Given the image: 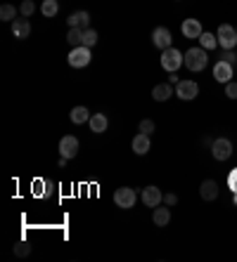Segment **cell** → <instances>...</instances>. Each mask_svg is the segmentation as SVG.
Wrapping results in <instances>:
<instances>
[{"label": "cell", "mask_w": 237, "mask_h": 262, "mask_svg": "<svg viewBox=\"0 0 237 262\" xmlns=\"http://www.w3.org/2000/svg\"><path fill=\"white\" fill-rule=\"evenodd\" d=\"M206 64H209V55H206L204 48H190L185 52V67L190 69V71H204Z\"/></svg>", "instance_id": "cell-1"}, {"label": "cell", "mask_w": 237, "mask_h": 262, "mask_svg": "<svg viewBox=\"0 0 237 262\" xmlns=\"http://www.w3.org/2000/svg\"><path fill=\"white\" fill-rule=\"evenodd\" d=\"M185 64V55H183L181 50H175V48H169V50H164L162 52V67L166 69L169 73H175L178 69Z\"/></svg>", "instance_id": "cell-2"}, {"label": "cell", "mask_w": 237, "mask_h": 262, "mask_svg": "<svg viewBox=\"0 0 237 262\" xmlns=\"http://www.w3.org/2000/svg\"><path fill=\"white\" fill-rule=\"evenodd\" d=\"M90 59H93V55H90V48H86V45L71 48V52H69V67H71V69L88 67V64H90Z\"/></svg>", "instance_id": "cell-3"}, {"label": "cell", "mask_w": 237, "mask_h": 262, "mask_svg": "<svg viewBox=\"0 0 237 262\" xmlns=\"http://www.w3.org/2000/svg\"><path fill=\"white\" fill-rule=\"evenodd\" d=\"M135 201H137V194H135V189H131V187H121V189L114 191V203H116L118 208H124V210L133 208Z\"/></svg>", "instance_id": "cell-4"}, {"label": "cell", "mask_w": 237, "mask_h": 262, "mask_svg": "<svg viewBox=\"0 0 237 262\" xmlns=\"http://www.w3.org/2000/svg\"><path fill=\"white\" fill-rule=\"evenodd\" d=\"M216 36H219V45L223 50H232L237 45V29H232L230 24H221Z\"/></svg>", "instance_id": "cell-5"}, {"label": "cell", "mask_w": 237, "mask_h": 262, "mask_svg": "<svg viewBox=\"0 0 237 262\" xmlns=\"http://www.w3.org/2000/svg\"><path fill=\"white\" fill-rule=\"evenodd\" d=\"M211 154L216 161H228L232 156V142L225 140V137H219V140L211 142Z\"/></svg>", "instance_id": "cell-6"}, {"label": "cell", "mask_w": 237, "mask_h": 262, "mask_svg": "<svg viewBox=\"0 0 237 262\" xmlns=\"http://www.w3.org/2000/svg\"><path fill=\"white\" fill-rule=\"evenodd\" d=\"M175 95L183 99V102H190L200 95V85L194 83V80H181L178 85H175Z\"/></svg>", "instance_id": "cell-7"}, {"label": "cell", "mask_w": 237, "mask_h": 262, "mask_svg": "<svg viewBox=\"0 0 237 262\" xmlns=\"http://www.w3.org/2000/svg\"><path fill=\"white\" fill-rule=\"evenodd\" d=\"M171 40H173V38H171V31L166 29V26H156L154 33H152V43L164 52V50L171 48Z\"/></svg>", "instance_id": "cell-8"}, {"label": "cell", "mask_w": 237, "mask_h": 262, "mask_svg": "<svg viewBox=\"0 0 237 262\" xmlns=\"http://www.w3.org/2000/svg\"><path fill=\"white\" fill-rule=\"evenodd\" d=\"M232 73H235V67L228 64V61H216V67H213V78L219 80V83H230L232 80Z\"/></svg>", "instance_id": "cell-9"}, {"label": "cell", "mask_w": 237, "mask_h": 262, "mask_svg": "<svg viewBox=\"0 0 237 262\" xmlns=\"http://www.w3.org/2000/svg\"><path fill=\"white\" fill-rule=\"evenodd\" d=\"M60 154H62L64 159H74L76 154H78V140H76L74 135H67L60 140Z\"/></svg>", "instance_id": "cell-10"}, {"label": "cell", "mask_w": 237, "mask_h": 262, "mask_svg": "<svg viewBox=\"0 0 237 262\" xmlns=\"http://www.w3.org/2000/svg\"><path fill=\"white\" fill-rule=\"evenodd\" d=\"M140 199H143V203L147 208H156L164 201V194L159 191V187H145L143 194H140Z\"/></svg>", "instance_id": "cell-11"}, {"label": "cell", "mask_w": 237, "mask_h": 262, "mask_svg": "<svg viewBox=\"0 0 237 262\" xmlns=\"http://www.w3.org/2000/svg\"><path fill=\"white\" fill-rule=\"evenodd\" d=\"M200 194H202V199H204V201H216V199H219V194H221L219 182H216V180H204V182H202V187H200Z\"/></svg>", "instance_id": "cell-12"}, {"label": "cell", "mask_w": 237, "mask_h": 262, "mask_svg": "<svg viewBox=\"0 0 237 262\" xmlns=\"http://www.w3.org/2000/svg\"><path fill=\"white\" fill-rule=\"evenodd\" d=\"M69 29H90V14L86 10H78V12L69 14Z\"/></svg>", "instance_id": "cell-13"}, {"label": "cell", "mask_w": 237, "mask_h": 262, "mask_svg": "<svg viewBox=\"0 0 237 262\" xmlns=\"http://www.w3.org/2000/svg\"><path fill=\"white\" fill-rule=\"evenodd\" d=\"M204 31H202V24L200 19H185L183 21V36L190 38V40H194V38H200Z\"/></svg>", "instance_id": "cell-14"}, {"label": "cell", "mask_w": 237, "mask_h": 262, "mask_svg": "<svg viewBox=\"0 0 237 262\" xmlns=\"http://www.w3.org/2000/svg\"><path fill=\"white\" fill-rule=\"evenodd\" d=\"M133 151L137 154V156H145V154L150 151V146H152V142H150V135H145V133H137L135 137H133Z\"/></svg>", "instance_id": "cell-15"}, {"label": "cell", "mask_w": 237, "mask_h": 262, "mask_svg": "<svg viewBox=\"0 0 237 262\" xmlns=\"http://www.w3.org/2000/svg\"><path fill=\"white\" fill-rule=\"evenodd\" d=\"M29 33H31V24H29V19H14L12 21V36L17 38V40H24V38H29Z\"/></svg>", "instance_id": "cell-16"}, {"label": "cell", "mask_w": 237, "mask_h": 262, "mask_svg": "<svg viewBox=\"0 0 237 262\" xmlns=\"http://www.w3.org/2000/svg\"><path fill=\"white\" fill-rule=\"evenodd\" d=\"M90 130H93L95 135H100V133H105L107 128H109V121H107V116L105 114H93V116H90Z\"/></svg>", "instance_id": "cell-17"}, {"label": "cell", "mask_w": 237, "mask_h": 262, "mask_svg": "<svg viewBox=\"0 0 237 262\" xmlns=\"http://www.w3.org/2000/svg\"><path fill=\"white\" fill-rule=\"evenodd\" d=\"M175 92L173 88L169 85V83H162V85H154V90H152V97L156 99V102H166V99H171Z\"/></svg>", "instance_id": "cell-18"}, {"label": "cell", "mask_w": 237, "mask_h": 262, "mask_svg": "<svg viewBox=\"0 0 237 262\" xmlns=\"http://www.w3.org/2000/svg\"><path fill=\"white\" fill-rule=\"evenodd\" d=\"M69 116H71V123H76V125H83V123L90 121V111H88L86 106H74Z\"/></svg>", "instance_id": "cell-19"}, {"label": "cell", "mask_w": 237, "mask_h": 262, "mask_svg": "<svg viewBox=\"0 0 237 262\" xmlns=\"http://www.w3.org/2000/svg\"><path fill=\"white\" fill-rule=\"evenodd\" d=\"M152 220H154L156 227H166L171 222V210L169 208H154V215H152Z\"/></svg>", "instance_id": "cell-20"}, {"label": "cell", "mask_w": 237, "mask_h": 262, "mask_svg": "<svg viewBox=\"0 0 237 262\" xmlns=\"http://www.w3.org/2000/svg\"><path fill=\"white\" fill-rule=\"evenodd\" d=\"M67 40H69V45H71V48H78V45H83V29H69Z\"/></svg>", "instance_id": "cell-21"}, {"label": "cell", "mask_w": 237, "mask_h": 262, "mask_svg": "<svg viewBox=\"0 0 237 262\" xmlns=\"http://www.w3.org/2000/svg\"><path fill=\"white\" fill-rule=\"evenodd\" d=\"M41 12H43L48 19L55 17V14L60 12V5H57V0H43V5H41Z\"/></svg>", "instance_id": "cell-22"}, {"label": "cell", "mask_w": 237, "mask_h": 262, "mask_svg": "<svg viewBox=\"0 0 237 262\" xmlns=\"http://www.w3.org/2000/svg\"><path fill=\"white\" fill-rule=\"evenodd\" d=\"M200 40H202V48L204 50H213L219 45V36H216V33H206V31L200 36Z\"/></svg>", "instance_id": "cell-23"}, {"label": "cell", "mask_w": 237, "mask_h": 262, "mask_svg": "<svg viewBox=\"0 0 237 262\" xmlns=\"http://www.w3.org/2000/svg\"><path fill=\"white\" fill-rule=\"evenodd\" d=\"M14 17H17V10H14V5H3L0 7V19L3 21H14Z\"/></svg>", "instance_id": "cell-24"}, {"label": "cell", "mask_w": 237, "mask_h": 262, "mask_svg": "<svg viewBox=\"0 0 237 262\" xmlns=\"http://www.w3.org/2000/svg\"><path fill=\"white\" fill-rule=\"evenodd\" d=\"M97 43V31L95 29H83V45L86 48H93Z\"/></svg>", "instance_id": "cell-25"}, {"label": "cell", "mask_w": 237, "mask_h": 262, "mask_svg": "<svg viewBox=\"0 0 237 262\" xmlns=\"http://www.w3.org/2000/svg\"><path fill=\"white\" fill-rule=\"evenodd\" d=\"M33 12H36L33 0H24V3H22V7H19V14H22V17H31Z\"/></svg>", "instance_id": "cell-26"}, {"label": "cell", "mask_w": 237, "mask_h": 262, "mask_svg": "<svg viewBox=\"0 0 237 262\" xmlns=\"http://www.w3.org/2000/svg\"><path fill=\"white\" fill-rule=\"evenodd\" d=\"M29 253H31V246L26 244V241H19V244L14 246V255L17 257H26Z\"/></svg>", "instance_id": "cell-27"}, {"label": "cell", "mask_w": 237, "mask_h": 262, "mask_svg": "<svg viewBox=\"0 0 237 262\" xmlns=\"http://www.w3.org/2000/svg\"><path fill=\"white\" fill-rule=\"evenodd\" d=\"M228 189H230L232 194H237V168H232L230 175H228Z\"/></svg>", "instance_id": "cell-28"}, {"label": "cell", "mask_w": 237, "mask_h": 262, "mask_svg": "<svg viewBox=\"0 0 237 262\" xmlns=\"http://www.w3.org/2000/svg\"><path fill=\"white\" fill-rule=\"evenodd\" d=\"M140 133H145V135H152V133H154V121H150V118L140 121Z\"/></svg>", "instance_id": "cell-29"}, {"label": "cell", "mask_w": 237, "mask_h": 262, "mask_svg": "<svg viewBox=\"0 0 237 262\" xmlns=\"http://www.w3.org/2000/svg\"><path fill=\"white\" fill-rule=\"evenodd\" d=\"M225 95H228L230 99H237V83H235V80L225 83Z\"/></svg>", "instance_id": "cell-30"}, {"label": "cell", "mask_w": 237, "mask_h": 262, "mask_svg": "<svg viewBox=\"0 0 237 262\" xmlns=\"http://www.w3.org/2000/svg\"><path fill=\"white\" fill-rule=\"evenodd\" d=\"M223 61H228V64H232V67H235L237 55L232 52V50H223Z\"/></svg>", "instance_id": "cell-31"}, {"label": "cell", "mask_w": 237, "mask_h": 262, "mask_svg": "<svg viewBox=\"0 0 237 262\" xmlns=\"http://www.w3.org/2000/svg\"><path fill=\"white\" fill-rule=\"evenodd\" d=\"M164 203H166V206H175V203H178V196H175V194H166V196H164Z\"/></svg>", "instance_id": "cell-32"}, {"label": "cell", "mask_w": 237, "mask_h": 262, "mask_svg": "<svg viewBox=\"0 0 237 262\" xmlns=\"http://www.w3.org/2000/svg\"><path fill=\"white\" fill-rule=\"evenodd\" d=\"M169 83H171V85H178V83H181V78L173 73V76H169Z\"/></svg>", "instance_id": "cell-33"}, {"label": "cell", "mask_w": 237, "mask_h": 262, "mask_svg": "<svg viewBox=\"0 0 237 262\" xmlns=\"http://www.w3.org/2000/svg\"><path fill=\"white\" fill-rule=\"evenodd\" d=\"M67 161H69V159H64V156H62V159L57 161V165H60V168H64V165H67Z\"/></svg>", "instance_id": "cell-34"}, {"label": "cell", "mask_w": 237, "mask_h": 262, "mask_svg": "<svg viewBox=\"0 0 237 262\" xmlns=\"http://www.w3.org/2000/svg\"><path fill=\"white\" fill-rule=\"evenodd\" d=\"M235 206H237V194H235Z\"/></svg>", "instance_id": "cell-35"}]
</instances>
